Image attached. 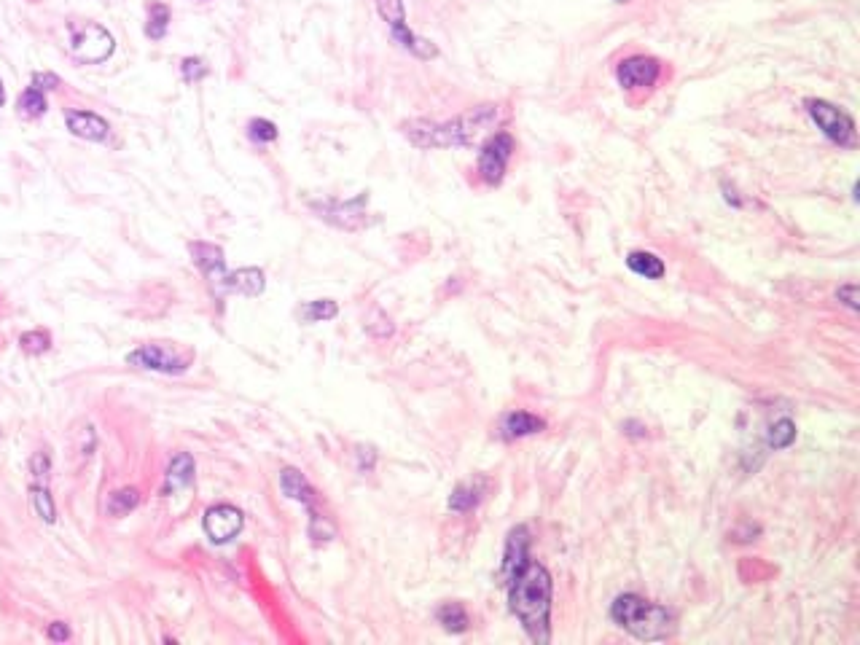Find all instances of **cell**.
<instances>
[{
	"label": "cell",
	"mask_w": 860,
	"mask_h": 645,
	"mask_svg": "<svg viewBox=\"0 0 860 645\" xmlns=\"http://www.w3.org/2000/svg\"><path fill=\"white\" fill-rule=\"evenodd\" d=\"M508 589L511 611L530 635L533 643L546 645L551 640V576L538 562H527L514 576L503 581Z\"/></svg>",
	"instance_id": "6da1fadb"
},
{
	"label": "cell",
	"mask_w": 860,
	"mask_h": 645,
	"mask_svg": "<svg viewBox=\"0 0 860 645\" xmlns=\"http://www.w3.org/2000/svg\"><path fill=\"white\" fill-rule=\"evenodd\" d=\"M498 116V105H479V108H471L457 119H414L406 121L401 129H404L409 143H414L417 148H460L473 146L476 140L492 132V127L498 124Z\"/></svg>",
	"instance_id": "7a4b0ae2"
},
{
	"label": "cell",
	"mask_w": 860,
	"mask_h": 645,
	"mask_svg": "<svg viewBox=\"0 0 860 645\" xmlns=\"http://www.w3.org/2000/svg\"><path fill=\"white\" fill-rule=\"evenodd\" d=\"M611 619L629 635L645 643L667 640L675 632V616L667 608L648 602L637 594H621L611 608Z\"/></svg>",
	"instance_id": "3957f363"
},
{
	"label": "cell",
	"mask_w": 860,
	"mask_h": 645,
	"mask_svg": "<svg viewBox=\"0 0 860 645\" xmlns=\"http://www.w3.org/2000/svg\"><path fill=\"white\" fill-rule=\"evenodd\" d=\"M129 366L159 374H183L194 363V350L172 342H151L127 355Z\"/></svg>",
	"instance_id": "277c9868"
},
{
	"label": "cell",
	"mask_w": 860,
	"mask_h": 645,
	"mask_svg": "<svg viewBox=\"0 0 860 645\" xmlns=\"http://www.w3.org/2000/svg\"><path fill=\"white\" fill-rule=\"evenodd\" d=\"M116 49L113 35L97 22H70V54L84 65L105 62Z\"/></svg>",
	"instance_id": "5b68a950"
},
{
	"label": "cell",
	"mask_w": 860,
	"mask_h": 645,
	"mask_svg": "<svg viewBox=\"0 0 860 645\" xmlns=\"http://www.w3.org/2000/svg\"><path fill=\"white\" fill-rule=\"evenodd\" d=\"M807 113L809 119L817 124V129L828 140H834L836 146H855V121H852L850 113H844L842 108H836L828 100H807Z\"/></svg>",
	"instance_id": "8992f818"
},
{
	"label": "cell",
	"mask_w": 860,
	"mask_h": 645,
	"mask_svg": "<svg viewBox=\"0 0 860 645\" xmlns=\"http://www.w3.org/2000/svg\"><path fill=\"white\" fill-rule=\"evenodd\" d=\"M514 151L516 143L508 132H495V135L487 138V143L482 146V154H479V175H482V181L487 186H498L503 181Z\"/></svg>",
	"instance_id": "52a82bcc"
},
{
	"label": "cell",
	"mask_w": 860,
	"mask_h": 645,
	"mask_svg": "<svg viewBox=\"0 0 860 645\" xmlns=\"http://www.w3.org/2000/svg\"><path fill=\"white\" fill-rule=\"evenodd\" d=\"M205 533L207 538L213 543H229L232 538H237L242 530V525H245V516H242L240 508L229 506V503H224V506H213L205 511Z\"/></svg>",
	"instance_id": "ba28073f"
},
{
	"label": "cell",
	"mask_w": 860,
	"mask_h": 645,
	"mask_svg": "<svg viewBox=\"0 0 860 645\" xmlns=\"http://www.w3.org/2000/svg\"><path fill=\"white\" fill-rule=\"evenodd\" d=\"M662 73V65L654 57H629L616 68V78L624 89H648L656 84V78Z\"/></svg>",
	"instance_id": "9c48e42d"
},
{
	"label": "cell",
	"mask_w": 860,
	"mask_h": 645,
	"mask_svg": "<svg viewBox=\"0 0 860 645\" xmlns=\"http://www.w3.org/2000/svg\"><path fill=\"white\" fill-rule=\"evenodd\" d=\"M65 127L70 129V135H76L81 140H92V143H103L111 135V124L100 113L78 111V108L65 111Z\"/></svg>",
	"instance_id": "30bf717a"
},
{
	"label": "cell",
	"mask_w": 860,
	"mask_h": 645,
	"mask_svg": "<svg viewBox=\"0 0 860 645\" xmlns=\"http://www.w3.org/2000/svg\"><path fill=\"white\" fill-rule=\"evenodd\" d=\"M264 272L256 267L237 269V272H226L218 283L213 285L215 293H242V296H261L264 293Z\"/></svg>",
	"instance_id": "8fae6325"
},
{
	"label": "cell",
	"mask_w": 860,
	"mask_h": 645,
	"mask_svg": "<svg viewBox=\"0 0 860 645\" xmlns=\"http://www.w3.org/2000/svg\"><path fill=\"white\" fill-rule=\"evenodd\" d=\"M189 253L191 258H194V264L205 272L210 288H213V285L226 275L224 250L218 248V245H210V242H191Z\"/></svg>",
	"instance_id": "7c38bea8"
},
{
	"label": "cell",
	"mask_w": 860,
	"mask_h": 645,
	"mask_svg": "<svg viewBox=\"0 0 860 645\" xmlns=\"http://www.w3.org/2000/svg\"><path fill=\"white\" fill-rule=\"evenodd\" d=\"M363 202L366 197H358L355 202H328V205H315L326 221H334L336 226H344V229H358L363 224Z\"/></svg>",
	"instance_id": "4fadbf2b"
},
{
	"label": "cell",
	"mask_w": 860,
	"mask_h": 645,
	"mask_svg": "<svg viewBox=\"0 0 860 645\" xmlns=\"http://www.w3.org/2000/svg\"><path fill=\"white\" fill-rule=\"evenodd\" d=\"M543 428H546V422H543L541 417H535V414L530 412H511L500 422V436L506 441L525 439V436L541 433Z\"/></svg>",
	"instance_id": "5bb4252c"
},
{
	"label": "cell",
	"mask_w": 860,
	"mask_h": 645,
	"mask_svg": "<svg viewBox=\"0 0 860 645\" xmlns=\"http://www.w3.org/2000/svg\"><path fill=\"white\" fill-rule=\"evenodd\" d=\"M194 457L189 452H178L167 465V476H164V495H170L175 490H183L186 484L194 482Z\"/></svg>",
	"instance_id": "9a60e30c"
},
{
	"label": "cell",
	"mask_w": 860,
	"mask_h": 645,
	"mask_svg": "<svg viewBox=\"0 0 860 645\" xmlns=\"http://www.w3.org/2000/svg\"><path fill=\"white\" fill-rule=\"evenodd\" d=\"M280 487H283L288 498L299 500V503H304L310 511H315V490H312L310 482H307L296 468H283V471H280Z\"/></svg>",
	"instance_id": "2e32d148"
},
{
	"label": "cell",
	"mask_w": 860,
	"mask_h": 645,
	"mask_svg": "<svg viewBox=\"0 0 860 645\" xmlns=\"http://www.w3.org/2000/svg\"><path fill=\"white\" fill-rule=\"evenodd\" d=\"M390 35H393V41H396L398 46H404L406 52H412L414 57H420V60H433V57H439V49H436L428 38L414 35L412 30L406 27V22L398 27H390Z\"/></svg>",
	"instance_id": "e0dca14e"
},
{
	"label": "cell",
	"mask_w": 860,
	"mask_h": 645,
	"mask_svg": "<svg viewBox=\"0 0 860 645\" xmlns=\"http://www.w3.org/2000/svg\"><path fill=\"white\" fill-rule=\"evenodd\" d=\"M627 267L635 272V275L645 277V280H659L664 277V261L648 250H632L627 256Z\"/></svg>",
	"instance_id": "ac0fdd59"
},
{
	"label": "cell",
	"mask_w": 860,
	"mask_h": 645,
	"mask_svg": "<svg viewBox=\"0 0 860 645\" xmlns=\"http://www.w3.org/2000/svg\"><path fill=\"white\" fill-rule=\"evenodd\" d=\"M30 500H33L35 514L41 516L46 525L57 522V506H54L52 490L46 482H30Z\"/></svg>",
	"instance_id": "d6986e66"
},
{
	"label": "cell",
	"mask_w": 860,
	"mask_h": 645,
	"mask_svg": "<svg viewBox=\"0 0 860 645\" xmlns=\"http://www.w3.org/2000/svg\"><path fill=\"white\" fill-rule=\"evenodd\" d=\"M46 108H49V103H46V92L35 89L33 84L27 86L25 92H22V95H19V100H17V113L27 121L41 119L43 113H46Z\"/></svg>",
	"instance_id": "ffe728a7"
},
{
	"label": "cell",
	"mask_w": 860,
	"mask_h": 645,
	"mask_svg": "<svg viewBox=\"0 0 860 645\" xmlns=\"http://www.w3.org/2000/svg\"><path fill=\"white\" fill-rule=\"evenodd\" d=\"M138 506H140V492L135 490V487H124V490L111 492V498H108V503H105V514L121 519V516L132 514Z\"/></svg>",
	"instance_id": "44dd1931"
},
{
	"label": "cell",
	"mask_w": 860,
	"mask_h": 645,
	"mask_svg": "<svg viewBox=\"0 0 860 645\" xmlns=\"http://www.w3.org/2000/svg\"><path fill=\"white\" fill-rule=\"evenodd\" d=\"M167 25H170V6H164V3H148V22H146L148 38H151V41L164 38Z\"/></svg>",
	"instance_id": "7402d4cb"
},
{
	"label": "cell",
	"mask_w": 860,
	"mask_h": 645,
	"mask_svg": "<svg viewBox=\"0 0 860 645\" xmlns=\"http://www.w3.org/2000/svg\"><path fill=\"white\" fill-rule=\"evenodd\" d=\"M439 621L444 624L447 632H465L468 624H471V619H468V613H465V608L460 605V602H447V605H441Z\"/></svg>",
	"instance_id": "603a6c76"
},
{
	"label": "cell",
	"mask_w": 860,
	"mask_h": 645,
	"mask_svg": "<svg viewBox=\"0 0 860 645\" xmlns=\"http://www.w3.org/2000/svg\"><path fill=\"white\" fill-rule=\"evenodd\" d=\"M336 312H339L336 301L318 299V301H310V304H304V307L299 310V318L304 320V323H323V320L336 318Z\"/></svg>",
	"instance_id": "cb8c5ba5"
},
{
	"label": "cell",
	"mask_w": 860,
	"mask_h": 645,
	"mask_svg": "<svg viewBox=\"0 0 860 645\" xmlns=\"http://www.w3.org/2000/svg\"><path fill=\"white\" fill-rule=\"evenodd\" d=\"M19 347H22L27 355L49 353V347H52V334H49L46 328H35V331H27V334L19 336Z\"/></svg>",
	"instance_id": "d4e9b609"
},
{
	"label": "cell",
	"mask_w": 860,
	"mask_h": 645,
	"mask_svg": "<svg viewBox=\"0 0 860 645\" xmlns=\"http://www.w3.org/2000/svg\"><path fill=\"white\" fill-rule=\"evenodd\" d=\"M793 441H796V425L791 420H777L766 433V444L772 449L791 447Z\"/></svg>",
	"instance_id": "484cf974"
},
{
	"label": "cell",
	"mask_w": 860,
	"mask_h": 645,
	"mask_svg": "<svg viewBox=\"0 0 860 645\" xmlns=\"http://www.w3.org/2000/svg\"><path fill=\"white\" fill-rule=\"evenodd\" d=\"M479 500H482L479 487H473V484H460V487L452 492V498H449V508H452V511H471V508L479 506Z\"/></svg>",
	"instance_id": "4316f807"
},
{
	"label": "cell",
	"mask_w": 860,
	"mask_h": 645,
	"mask_svg": "<svg viewBox=\"0 0 860 645\" xmlns=\"http://www.w3.org/2000/svg\"><path fill=\"white\" fill-rule=\"evenodd\" d=\"M374 3H377L379 17L385 19L387 27H398L406 22L404 0H374Z\"/></svg>",
	"instance_id": "83f0119b"
},
{
	"label": "cell",
	"mask_w": 860,
	"mask_h": 645,
	"mask_svg": "<svg viewBox=\"0 0 860 645\" xmlns=\"http://www.w3.org/2000/svg\"><path fill=\"white\" fill-rule=\"evenodd\" d=\"M49 476H52V457L49 452H35L30 457V482H46L49 484Z\"/></svg>",
	"instance_id": "f1b7e54d"
},
{
	"label": "cell",
	"mask_w": 860,
	"mask_h": 645,
	"mask_svg": "<svg viewBox=\"0 0 860 645\" xmlns=\"http://www.w3.org/2000/svg\"><path fill=\"white\" fill-rule=\"evenodd\" d=\"M248 138L253 143H272L277 140V127L267 119H253L248 124Z\"/></svg>",
	"instance_id": "f546056e"
},
{
	"label": "cell",
	"mask_w": 860,
	"mask_h": 645,
	"mask_svg": "<svg viewBox=\"0 0 860 645\" xmlns=\"http://www.w3.org/2000/svg\"><path fill=\"white\" fill-rule=\"evenodd\" d=\"M334 525L328 522V519H323V516L318 514V511H310V538L315 543H328L331 538H334Z\"/></svg>",
	"instance_id": "4dcf8cb0"
},
{
	"label": "cell",
	"mask_w": 860,
	"mask_h": 645,
	"mask_svg": "<svg viewBox=\"0 0 860 645\" xmlns=\"http://www.w3.org/2000/svg\"><path fill=\"white\" fill-rule=\"evenodd\" d=\"M181 73L183 78L189 81V84H194V81H199V78L207 76V65L205 60H199V57H186L181 65Z\"/></svg>",
	"instance_id": "1f68e13d"
},
{
	"label": "cell",
	"mask_w": 860,
	"mask_h": 645,
	"mask_svg": "<svg viewBox=\"0 0 860 645\" xmlns=\"http://www.w3.org/2000/svg\"><path fill=\"white\" fill-rule=\"evenodd\" d=\"M60 84L62 81L57 73H33V86L41 92H54V89H60Z\"/></svg>",
	"instance_id": "d6a6232c"
},
{
	"label": "cell",
	"mask_w": 860,
	"mask_h": 645,
	"mask_svg": "<svg viewBox=\"0 0 860 645\" xmlns=\"http://www.w3.org/2000/svg\"><path fill=\"white\" fill-rule=\"evenodd\" d=\"M836 299L844 301V304H847L850 310H858V285H855V283L842 285V288L836 291Z\"/></svg>",
	"instance_id": "836d02e7"
},
{
	"label": "cell",
	"mask_w": 860,
	"mask_h": 645,
	"mask_svg": "<svg viewBox=\"0 0 860 645\" xmlns=\"http://www.w3.org/2000/svg\"><path fill=\"white\" fill-rule=\"evenodd\" d=\"M46 637L54 640V643H65V640H70L68 624H65V621H54V624H49V629H46Z\"/></svg>",
	"instance_id": "e575fe53"
},
{
	"label": "cell",
	"mask_w": 860,
	"mask_h": 645,
	"mask_svg": "<svg viewBox=\"0 0 860 645\" xmlns=\"http://www.w3.org/2000/svg\"><path fill=\"white\" fill-rule=\"evenodd\" d=\"M6 105V89H3V81H0V108Z\"/></svg>",
	"instance_id": "d590c367"
},
{
	"label": "cell",
	"mask_w": 860,
	"mask_h": 645,
	"mask_svg": "<svg viewBox=\"0 0 860 645\" xmlns=\"http://www.w3.org/2000/svg\"><path fill=\"white\" fill-rule=\"evenodd\" d=\"M616 3H629V0H616Z\"/></svg>",
	"instance_id": "8d00e7d4"
}]
</instances>
